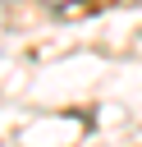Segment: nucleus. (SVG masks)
Wrapping results in <instances>:
<instances>
[{
    "label": "nucleus",
    "instance_id": "f257e3e1",
    "mask_svg": "<svg viewBox=\"0 0 142 147\" xmlns=\"http://www.w3.org/2000/svg\"><path fill=\"white\" fill-rule=\"evenodd\" d=\"M46 5H69V0H46Z\"/></svg>",
    "mask_w": 142,
    "mask_h": 147
}]
</instances>
